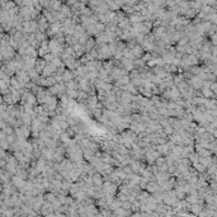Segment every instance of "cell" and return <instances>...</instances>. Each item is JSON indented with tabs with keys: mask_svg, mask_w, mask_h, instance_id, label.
I'll return each instance as SVG.
<instances>
[{
	"mask_svg": "<svg viewBox=\"0 0 217 217\" xmlns=\"http://www.w3.org/2000/svg\"><path fill=\"white\" fill-rule=\"evenodd\" d=\"M145 191H147L149 193H151V194H152V193H156V192H161V191H160V185L155 180L149 182L147 184H146Z\"/></svg>",
	"mask_w": 217,
	"mask_h": 217,
	"instance_id": "cell-1",
	"label": "cell"
},
{
	"mask_svg": "<svg viewBox=\"0 0 217 217\" xmlns=\"http://www.w3.org/2000/svg\"><path fill=\"white\" fill-rule=\"evenodd\" d=\"M156 151L160 154V155H163V156H165L169 151H170V149H169V145H168V141L165 144H161V145H158L156 144Z\"/></svg>",
	"mask_w": 217,
	"mask_h": 217,
	"instance_id": "cell-2",
	"label": "cell"
},
{
	"mask_svg": "<svg viewBox=\"0 0 217 217\" xmlns=\"http://www.w3.org/2000/svg\"><path fill=\"white\" fill-rule=\"evenodd\" d=\"M46 61L42 59V57H40V59H36V64H34V70L38 74H41L42 73V70L45 69V66H46Z\"/></svg>",
	"mask_w": 217,
	"mask_h": 217,
	"instance_id": "cell-3",
	"label": "cell"
},
{
	"mask_svg": "<svg viewBox=\"0 0 217 217\" xmlns=\"http://www.w3.org/2000/svg\"><path fill=\"white\" fill-rule=\"evenodd\" d=\"M131 51H132V54H133V56H135L136 59H140L141 56L144 55V52H145V51L142 50V47H141L139 43H136L135 47H132Z\"/></svg>",
	"mask_w": 217,
	"mask_h": 217,
	"instance_id": "cell-4",
	"label": "cell"
},
{
	"mask_svg": "<svg viewBox=\"0 0 217 217\" xmlns=\"http://www.w3.org/2000/svg\"><path fill=\"white\" fill-rule=\"evenodd\" d=\"M74 78H75V75H74V71H73V70L65 69V71L62 73V80H64V83L69 81V80H73Z\"/></svg>",
	"mask_w": 217,
	"mask_h": 217,
	"instance_id": "cell-5",
	"label": "cell"
},
{
	"mask_svg": "<svg viewBox=\"0 0 217 217\" xmlns=\"http://www.w3.org/2000/svg\"><path fill=\"white\" fill-rule=\"evenodd\" d=\"M78 89H66V95L69 97V99H73V100H76L78 97Z\"/></svg>",
	"mask_w": 217,
	"mask_h": 217,
	"instance_id": "cell-6",
	"label": "cell"
},
{
	"mask_svg": "<svg viewBox=\"0 0 217 217\" xmlns=\"http://www.w3.org/2000/svg\"><path fill=\"white\" fill-rule=\"evenodd\" d=\"M45 199L51 202V203H54L55 201H57V196H56V193L48 191V193H46V194H45Z\"/></svg>",
	"mask_w": 217,
	"mask_h": 217,
	"instance_id": "cell-7",
	"label": "cell"
},
{
	"mask_svg": "<svg viewBox=\"0 0 217 217\" xmlns=\"http://www.w3.org/2000/svg\"><path fill=\"white\" fill-rule=\"evenodd\" d=\"M85 50H87V52H89L94 46H95V40H93V38H88L87 40V42H85Z\"/></svg>",
	"mask_w": 217,
	"mask_h": 217,
	"instance_id": "cell-8",
	"label": "cell"
},
{
	"mask_svg": "<svg viewBox=\"0 0 217 217\" xmlns=\"http://www.w3.org/2000/svg\"><path fill=\"white\" fill-rule=\"evenodd\" d=\"M65 87L66 89H78V83L75 81V80H69V81L65 83Z\"/></svg>",
	"mask_w": 217,
	"mask_h": 217,
	"instance_id": "cell-9",
	"label": "cell"
},
{
	"mask_svg": "<svg viewBox=\"0 0 217 217\" xmlns=\"http://www.w3.org/2000/svg\"><path fill=\"white\" fill-rule=\"evenodd\" d=\"M188 159H189L191 164H194V163H198V159H199V155H198L196 151H193L189 154V156H188Z\"/></svg>",
	"mask_w": 217,
	"mask_h": 217,
	"instance_id": "cell-10",
	"label": "cell"
},
{
	"mask_svg": "<svg viewBox=\"0 0 217 217\" xmlns=\"http://www.w3.org/2000/svg\"><path fill=\"white\" fill-rule=\"evenodd\" d=\"M54 57H55V55H54V54H51V52H48V54H46L42 59H43V60L46 61V62L48 64V62H51V61L54 60Z\"/></svg>",
	"mask_w": 217,
	"mask_h": 217,
	"instance_id": "cell-11",
	"label": "cell"
},
{
	"mask_svg": "<svg viewBox=\"0 0 217 217\" xmlns=\"http://www.w3.org/2000/svg\"><path fill=\"white\" fill-rule=\"evenodd\" d=\"M208 88L211 89V92H212V93H216V88H217L216 81H211V84H210V87H208Z\"/></svg>",
	"mask_w": 217,
	"mask_h": 217,
	"instance_id": "cell-12",
	"label": "cell"
}]
</instances>
